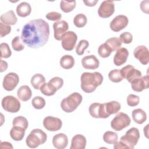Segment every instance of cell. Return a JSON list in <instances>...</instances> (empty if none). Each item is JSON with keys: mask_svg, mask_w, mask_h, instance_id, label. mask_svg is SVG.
I'll return each instance as SVG.
<instances>
[{"mask_svg": "<svg viewBox=\"0 0 149 149\" xmlns=\"http://www.w3.org/2000/svg\"><path fill=\"white\" fill-rule=\"evenodd\" d=\"M135 58L138 59L143 65H147L149 62V52L145 45H139L133 51Z\"/></svg>", "mask_w": 149, "mask_h": 149, "instance_id": "obj_16", "label": "cell"}, {"mask_svg": "<svg viewBox=\"0 0 149 149\" xmlns=\"http://www.w3.org/2000/svg\"><path fill=\"white\" fill-rule=\"evenodd\" d=\"M127 104L130 107H135L139 104L140 98L138 95L130 94L128 95L126 99Z\"/></svg>", "mask_w": 149, "mask_h": 149, "instance_id": "obj_41", "label": "cell"}, {"mask_svg": "<svg viewBox=\"0 0 149 149\" xmlns=\"http://www.w3.org/2000/svg\"><path fill=\"white\" fill-rule=\"evenodd\" d=\"M41 93L47 96H51L55 94V93L49 88L47 83H45L40 88Z\"/></svg>", "mask_w": 149, "mask_h": 149, "instance_id": "obj_45", "label": "cell"}, {"mask_svg": "<svg viewBox=\"0 0 149 149\" xmlns=\"http://www.w3.org/2000/svg\"><path fill=\"white\" fill-rule=\"evenodd\" d=\"M17 95L21 101H27L31 98L32 91L28 86H22L17 91Z\"/></svg>", "mask_w": 149, "mask_h": 149, "instance_id": "obj_23", "label": "cell"}, {"mask_svg": "<svg viewBox=\"0 0 149 149\" xmlns=\"http://www.w3.org/2000/svg\"><path fill=\"white\" fill-rule=\"evenodd\" d=\"M42 123L45 129L51 132L58 131L61 129L62 126V122L59 118L52 116L45 117Z\"/></svg>", "mask_w": 149, "mask_h": 149, "instance_id": "obj_14", "label": "cell"}, {"mask_svg": "<svg viewBox=\"0 0 149 149\" xmlns=\"http://www.w3.org/2000/svg\"><path fill=\"white\" fill-rule=\"evenodd\" d=\"M11 31V27L9 25L3 24V23H0V36L1 37H3L9 34Z\"/></svg>", "mask_w": 149, "mask_h": 149, "instance_id": "obj_43", "label": "cell"}, {"mask_svg": "<svg viewBox=\"0 0 149 149\" xmlns=\"http://www.w3.org/2000/svg\"><path fill=\"white\" fill-rule=\"evenodd\" d=\"M21 37L19 36H16L12 40V48L16 51H21L24 49V45L21 41Z\"/></svg>", "mask_w": 149, "mask_h": 149, "instance_id": "obj_38", "label": "cell"}, {"mask_svg": "<svg viewBox=\"0 0 149 149\" xmlns=\"http://www.w3.org/2000/svg\"><path fill=\"white\" fill-rule=\"evenodd\" d=\"M105 43L110 48L112 52L116 51L120 48L122 44L120 39L116 37H111L108 38Z\"/></svg>", "mask_w": 149, "mask_h": 149, "instance_id": "obj_30", "label": "cell"}, {"mask_svg": "<svg viewBox=\"0 0 149 149\" xmlns=\"http://www.w3.org/2000/svg\"><path fill=\"white\" fill-rule=\"evenodd\" d=\"M81 88L86 93L94 91L103 81V76L100 72H84L80 77Z\"/></svg>", "mask_w": 149, "mask_h": 149, "instance_id": "obj_2", "label": "cell"}, {"mask_svg": "<svg viewBox=\"0 0 149 149\" xmlns=\"http://www.w3.org/2000/svg\"><path fill=\"white\" fill-rule=\"evenodd\" d=\"M120 72L123 78L126 79L130 83L141 77V72L131 65H127L122 68L120 69Z\"/></svg>", "mask_w": 149, "mask_h": 149, "instance_id": "obj_10", "label": "cell"}, {"mask_svg": "<svg viewBox=\"0 0 149 149\" xmlns=\"http://www.w3.org/2000/svg\"><path fill=\"white\" fill-rule=\"evenodd\" d=\"M148 126H149V125L148 124H147L146 126V127H144V129H143V130H144V135H145V136L146 137V138H148Z\"/></svg>", "mask_w": 149, "mask_h": 149, "instance_id": "obj_50", "label": "cell"}, {"mask_svg": "<svg viewBox=\"0 0 149 149\" xmlns=\"http://www.w3.org/2000/svg\"><path fill=\"white\" fill-rule=\"evenodd\" d=\"M12 125L13 126H19L26 130L29 126V122L27 119L25 117L22 116H19L15 117L13 119Z\"/></svg>", "mask_w": 149, "mask_h": 149, "instance_id": "obj_34", "label": "cell"}, {"mask_svg": "<svg viewBox=\"0 0 149 149\" xmlns=\"http://www.w3.org/2000/svg\"><path fill=\"white\" fill-rule=\"evenodd\" d=\"M1 48V58H8L12 55L11 50L9 47V45L7 43L2 42L0 45Z\"/></svg>", "mask_w": 149, "mask_h": 149, "instance_id": "obj_40", "label": "cell"}, {"mask_svg": "<svg viewBox=\"0 0 149 149\" xmlns=\"http://www.w3.org/2000/svg\"><path fill=\"white\" fill-rule=\"evenodd\" d=\"M81 65L86 69L94 70L99 67L100 61L95 55H90L82 58Z\"/></svg>", "mask_w": 149, "mask_h": 149, "instance_id": "obj_18", "label": "cell"}, {"mask_svg": "<svg viewBox=\"0 0 149 149\" xmlns=\"http://www.w3.org/2000/svg\"><path fill=\"white\" fill-rule=\"evenodd\" d=\"M148 75L140 77L131 83V87L133 90L136 92H141L144 89L148 88Z\"/></svg>", "mask_w": 149, "mask_h": 149, "instance_id": "obj_17", "label": "cell"}, {"mask_svg": "<svg viewBox=\"0 0 149 149\" xmlns=\"http://www.w3.org/2000/svg\"><path fill=\"white\" fill-rule=\"evenodd\" d=\"M16 10L19 16L25 17L31 13V7L28 2H22L17 6Z\"/></svg>", "mask_w": 149, "mask_h": 149, "instance_id": "obj_24", "label": "cell"}, {"mask_svg": "<svg viewBox=\"0 0 149 149\" xmlns=\"http://www.w3.org/2000/svg\"><path fill=\"white\" fill-rule=\"evenodd\" d=\"M52 144L57 149H64L68 144V138L65 133H58L54 136Z\"/></svg>", "mask_w": 149, "mask_h": 149, "instance_id": "obj_20", "label": "cell"}, {"mask_svg": "<svg viewBox=\"0 0 149 149\" xmlns=\"http://www.w3.org/2000/svg\"><path fill=\"white\" fill-rule=\"evenodd\" d=\"M118 135L116 133L111 132V131H107L104 133L103 135V140L104 141L109 144H114L115 143L118 141Z\"/></svg>", "mask_w": 149, "mask_h": 149, "instance_id": "obj_31", "label": "cell"}, {"mask_svg": "<svg viewBox=\"0 0 149 149\" xmlns=\"http://www.w3.org/2000/svg\"><path fill=\"white\" fill-rule=\"evenodd\" d=\"M47 139V134L40 129L32 130L26 139L27 146L31 148H35L45 143Z\"/></svg>", "mask_w": 149, "mask_h": 149, "instance_id": "obj_4", "label": "cell"}, {"mask_svg": "<svg viewBox=\"0 0 149 149\" xmlns=\"http://www.w3.org/2000/svg\"><path fill=\"white\" fill-rule=\"evenodd\" d=\"M131 119L127 114L123 112L118 113L111 122V127L116 131H120L128 127Z\"/></svg>", "mask_w": 149, "mask_h": 149, "instance_id": "obj_6", "label": "cell"}, {"mask_svg": "<svg viewBox=\"0 0 149 149\" xmlns=\"http://www.w3.org/2000/svg\"><path fill=\"white\" fill-rule=\"evenodd\" d=\"M19 82V76L16 73L10 72L5 76L2 82V86L5 90L11 91L17 86Z\"/></svg>", "mask_w": 149, "mask_h": 149, "instance_id": "obj_12", "label": "cell"}, {"mask_svg": "<svg viewBox=\"0 0 149 149\" xmlns=\"http://www.w3.org/2000/svg\"><path fill=\"white\" fill-rule=\"evenodd\" d=\"M86 139L80 134L74 135L71 141L70 149H84L86 146Z\"/></svg>", "mask_w": 149, "mask_h": 149, "instance_id": "obj_21", "label": "cell"}, {"mask_svg": "<svg viewBox=\"0 0 149 149\" xmlns=\"http://www.w3.org/2000/svg\"><path fill=\"white\" fill-rule=\"evenodd\" d=\"M2 108L10 113H16L20 109V102L17 98L13 95H7L4 97L1 101Z\"/></svg>", "mask_w": 149, "mask_h": 149, "instance_id": "obj_7", "label": "cell"}, {"mask_svg": "<svg viewBox=\"0 0 149 149\" xmlns=\"http://www.w3.org/2000/svg\"><path fill=\"white\" fill-rule=\"evenodd\" d=\"M129 19L123 15H119L115 16L111 22L110 29L114 32H118L124 29L128 24Z\"/></svg>", "mask_w": 149, "mask_h": 149, "instance_id": "obj_13", "label": "cell"}, {"mask_svg": "<svg viewBox=\"0 0 149 149\" xmlns=\"http://www.w3.org/2000/svg\"><path fill=\"white\" fill-rule=\"evenodd\" d=\"M45 17L49 20L57 22V21H59L61 19L62 15L59 12H48L45 15Z\"/></svg>", "mask_w": 149, "mask_h": 149, "instance_id": "obj_44", "label": "cell"}, {"mask_svg": "<svg viewBox=\"0 0 149 149\" xmlns=\"http://www.w3.org/2000/svg\"><path fill=\"white\" fill-rule=\"evenodd\" d=\"M89 42L86 40H81L79 41L76 47V52L78 55H82L84 51L88 47Z\"/></svg>", "mask_w": 149, "mask_h": 149, "instance_id": "obj_39", "label": "cell"}, {"mask_svg": "<svg viewBox=\"0 0 149 149\" xmlns=\"http://www.w3.org/2000/svg\"><path fill=\"white\" fill-rule=\"evenodd\" d=\"M53 29L54 38L58 41H60L62 36L67 32L69 29V24L65 20H61L54 23Z\"/></svg>", "mask_w": 149, "mask_h": 149, "instance_id": "obj_15", "label": "cell"}, {"mask_svg": "<svg viewBox=\"0 0 149 149\" xmlns=\"http://www.w3.org/2000/svg\"><path fill=\"white\" fill-rule=\"evenodd\" d=\"M1 148H13L12 144L7 141H2L1 143Z\"/></svg>", "mask_w": 149, "mask_h": 149, "instance_id": "obj_49", "label": "cell"}, {"mask_svg": "<svg viewBox=\"0 0 149 149\" xmlns=\"http://www.w3.org/2000/svg\"><path fill=\"white\" fill-rule=\"evenodd\" d=\"M83 97L80 94L77 92L73 93L62 100L61 107L64 112L70 113L73 112L77 108L81 103Z\"/></svg>", "mask_w": 149, "mask_h": 149, "instance_id": "obj_3", "label": "cell"}, {"mask_svg": "<svg viewBox=\"0 0 149 149\" xmlns=\"http://www.w3.org/2000/svg\"><path fill=\"white\" fill-rule=\"evenodd\" d=\"M98 2V0H88V1H83L85 5L87 6H94L96 3Z\"/></svg>", "mask_w": 149, "mask_h": 149, "instance_id": "obj_47", "label": "cell"}, {"mask_svg": "<svg viewBox=\"0 0 149 149\" xmlns=\"http://www.w3.org/2000/svg\"><path fill=\"white\" fill-rule=\"evenodd\" d=\"M49 33L48 23L42 19H37L29 21L23 26L20 37L28 47L38 48L47 44Z\"/></svg>", "mask_w": 149, "mask_h": 149, "instance_id": "obj_1", "label": "cell"}, {"mask_svg": "<svg viewBox=\"0 0 149 149\" xmlns=\"http://www.w3.org/2000/svg\"><path fill=\"white\" fill-rule=\"evenodd\" d=\"M26 130L19 126H13L10 131V137L15 141H21L25 134Z\"/></svg>", "mask_w": 149, "mask_h": 149, "instance_id": "obj_26", "label": "cell"}, {"mask_svg": "<svg viewBox=\"0 0 149 149\" xmlns=\"http://www.w3.org/2000/svg\"><path fill=\"white\" fill-rule=\"evenodd\" d=\"M108 78L110 81L113 83H119L123 79L120 74V70L116 69L112 70L109 72Z\"/></svg>", "mask_w": 149, "mask_h": 149, "instance_id": "obj_35", "label": "cell"}, {"mask_svg": "<svg viewBox=\"0 0 149 149\" xmlns=\"http://www.w3.org/2000/svg\"><path fill=\"white\" fill-rule=\"evenodd\" d=\"M0 20L2 23L7 25H15L17 21V18L12 10L3 13L0 16Z\"/></svg>", "mask_w": 149, "mask_h": 149, "instance_id": "obj_22", "label": "cell"}, {"mask_svg": "<svg viewBox=\"0 0 149 149\" xmlns=\"http://www.w3.org/2000/svg\"><path fill=\"white\" fill-rule=\"evenodd\" d=\"M140 9L141 10L145 13L148 14V10H149V1L148 0L143 1L141 2L140 5Z\"/></svg>", "mask_w": 149, "mask_h": 149, "instance_id": "obj_46", "label": "cell"}, {"mask_svg": "<svg viewBox=\"0 0 149 149\" xmlns=\"http://www.w3.org/2000/svg\"><path fill=\"white\" fill-rule=\"evenodd\" d=\"M87 22V17L83 13H79L76 15L73 19V23L74 26L78 28L83 27L86 26Z\"/></svg>", "mask_w": 149, "mask_h": 149, "instance_id": "obj_33", "label": "cell"}, {"mask_svg": "<svg viewBox=\"0 0 149 149\" xmlns=\"http://www.w3.org/2000/svg\"><path fill=\"white\" fill-rule=\"evenodd\" d=\"M114 12V1L110 0H105L102 1L98 9V16L102 18L109 17L113 15Z\"/></svg>", "mask_w": 149, "mask_h": 149, "instance_id": "obj_11", "label": "cell"}, {"mask_svg": "<svg viewBox=\"0 0 149 149\" xmlns=\"http://www.w3.org/2000/svg\"><path fill=\"white\" fill-rule=\"evenodd\" d=\"M74 59L70 55H65L60 59V65L65 69H69L74 65Z\"/></svg>", "mask_w": 149, "mask_h": 149, "instance_id": "obj_28", "label": "cell"}, {"mask_svg": "<svg viewBox=\"0 0 149 149\" xmlns=\"http://www.w3.org/2000/svg\"><path fill=\"white\" fill-rule=\"evenodd\" d=\"M47 84L52 91L56 93L63 86V80L59 77H54L49 80Z\"/></svg>", "mask_w": 149, "mask_h": 149, "instance_id": "obj_29", "label": "cell"}, {"mask_svg": "<svg viewBox=\"0 0 149 149\" xmlns=\"http://www.w3.org/2000/svg\"><path fill=\"white\" fill-rule=\"evenodd\" d=\"M120 108V104L116 101L101 104V118L105 119L111 115L118 113Z\"/></svg>", "mask_w": 149, "mask_h": 149, "instance_id": "obj_8", "label": "cell"}, {"mask_svg": "<svg viewBox=\"0 0 149 149\" xmlns=\"http://www.w3.org/2000/svg\"><path fill=\"white\" fill-rule=\"evenodd\" d=\"M139 138L140 132L139 129L136 127H132L126 132L124 136L120 137V141L125 145L127 148L133 149L137 144Z\"/></svg>", "mask_w": 149, "mask_h": 149, "instance_id": "obj_5", "label": "cell"}, {"mask_svg": "<svg viewBox=\"0 0 149 149\" xmlns=\"http://www.w3.org/2000/svg\"><path fill=\"white\" fill-rule=\"evenodd\" d=\"M8 63L6 61H4L3 60H1V66H0V72H3L5 71L8 68Z\"/></svg>", "mask_w": 149, "mask_h": 149, "instance_id": "obj_48", "label": "cell"}, {"mask_svg": "<svg viewBox=\"0 0 149 149\" xmlns=\"http://www.w3.org/2000/svg\"><path fill=\"white\" fill-rule=\"evenodd\" d=\"M77 40V34L73 31H68L62 36L61 39L62 47L66 51H72L76 45Z\"/></svg>", "mask_w": 149, "mask_h": 149, "instance_id": "obj_9", "label": "cell"}, {"mask_svg": "<svg viewBox=\"0 0 149 149\" xmlns=\"http://www.w3.org/2000/svg\"><path fill=\"white\" fill-rule=\"evenodd\" d=\"M30 82L34 89L40 90V87L45 83V78L42 74L36 73L32 76Z\"/></svg>", "mask_w": 149, "mask_h": 149, "instance_id": "obj_27", "label": "cell"}, {"mask_svg": "<svg viewBox=\"0 0 149 149\" xmlns=\"http://www.w3.org/2000/svg\"><path fill=\"white\" fill-rule=\"evenodd\" d=\"M120 40L122 42L124 43V44H130L132 42L133 40V36L132 34L129 33V32H124L122 33L120 36H119V38Z\"/></svg>", "mask_w": 149, "mask_h": 149, "instance_id": "obj_42", "label": "cell"}, {"mask_svg": "<svg viewBox=\"0 0 149 149\" xmlns=\"http://www.w3.org/2000/svg\"><path fill=\"white\" fill-rule=\"evenodd\" d=\"M129 56L128 49L124 47L119 48L114 56H113V63L117 66H120L124 64L127 59Z\"/></svg>", "mask_w": 149, "mask_h": 149, "instance_id": "obj_19", "label": "cell"}, {"mask_svg": "<svg viewBox=\"0 0 149 149\" xmlns=\"http://www.w3.org/2000/svg\"><path fill=\"white\" fill-rule=\"evenodd\" d=\"M98 53L101 58H108L112 53V51L110 48L105 44H102L98 48Z\"/></svg>", "mask_w": 149, "mask_h": 149, "instance_id": "obj_36", "label": "cell"}, {"mask_svg": "<svg viewBox=\"0 0 149 149\" xmlns=\"http://www.w3.org/2000/svg\"><path fill=\"white\" fill-rule=\"evenodd\" d=\"M33 107L37 109H41L45 106V101L44 98L40 96H36L31 101Z\"/></svg>", "mask_w": 149, "mask_h": 149, "instance_id": "obj_37", "label": "cell"}, {"mask_svg": "<svg viewBox=\"0 0 149 149\" xmlns=\"http://www.w3.org/2000/svg\"><path fill=\"white\" fill-rule=\"evenodd\" d=\"M133 120L137 124H143L147 119V114L141 108L134 109L132 113Z\"/></svg>", "mask_w": 149, "mask_h": 149, "instance_id": "obj_25", "label": "cell"}, {"mask_svg": "<svg viewBox=\"0 0 149 149\" xmlns=\"http://www.w3.org/2000/svg\"><path fill=\"white\" fill-rule=\"evenodd\" d=\"M76 7V1H61L60 2L61 9L65 13L72 12Z\"/></svg>", "mask_w": 149, "mask_h": 149, "instance_id": "obj_32", "label": "cell"}]
</instances>
